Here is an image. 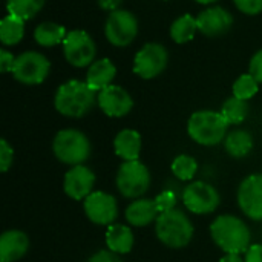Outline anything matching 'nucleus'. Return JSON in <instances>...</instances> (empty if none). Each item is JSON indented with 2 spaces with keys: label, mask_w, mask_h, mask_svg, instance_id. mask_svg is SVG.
Returning <instances> with one entry per match:
<instances>
[{
  "label": "nucleus",
  "mask_w": 262,
  "mask_h": 262,
  "mask_svg": "<svg viewBox=\"0 0 262 262\" xmlns=\"http://www.w3.org/2000/svg\"><path fill=\"white\" fill-rule=\"evenodd\" d=\"M63 55L66 61L75 68H86L95 61L97 46L94 38L81 29L68 32L63 41Z\"/></svg>",
  "instance_id": "9"
},
{
  "label": "nucleus",
  "mask_w": 262,
  "mask_h": 262,
  "mask_svg": "<svg viewBox=\"0 0 262 262\" xmlns=\"http://www.w3.org/2000/svg\"><path fill=\"white\" fill-rule=\"evenodd\" d=\"M183 203L189 212L196 215H207L218 209L221 196L212 184L204 181H193L184 189Z\"/></svg>",
  "instance_id": "10"
},
{
  "label": "nucleus",
  "mask_w": 262,
  "mask_h": 262,
  "mask_svg": "<svg viewBox=\"0 0 262 262\" xmlns=\"http://www.w3.org/2000/svg\"><path fill=\"white\" fill-rule=\"evenodd\" d=\"M155 204H157L160 213L173 210L175 206H177V195H175V192H172V190H164V192L158 193V195L155 196Z\"/></svg>",
  "instance_id": "30"
},
{
  "label": "nucleus",
  "mask_w": 262,
  "mask_h": 262,
  "mask_svg": "<svg viewBox=\"0 0 262 262\" xmlns=\"http://www.w3.org/2000/svg\"><path fill=\"white\" fill-rule=\"evenodd\" d=\"M14 63H15V57L12 55V52H9L6 49H2L0 51V71L3 74L12 72Z\"/></svg>",
  "instance_id": "35"
},
{
  "label": "nucleus",
  "mask_w": 262,
  "mask_h": 262,
  "mask_svg": "<svg viewBox=\"0 0 262 262\" xmlns=\"http://www.w3.org/2000/svg\"><path fill=\"white\" fill-rule=\"evenodd\" d=\"M97 92L86 81L69 80L63 83L54 97V106L58 114L69 118L84 117L97 103Z\"/></svg>",
  "instance_id": "1"
},
{
  "label": "nucleus",
  "mask_w": 262,
  "mask_h": 262,
  "mask_svg": "<svg viewBox=\"0 0 262 262\" xmlns=\"http://www.w3.org/2000/svg\"><path fill=\"white\" fill-rule=\"evenodd\" d=\"M124 216L130 226L144 227V226H149L150 223L157 221V218L160 216V212L155 204V200L140 198L127 206Z\"/></svg>",
  "instance_id": "18"
},
{
  "label": "nucleus",
  "mask_w": 262,
  "mask_h": 262,
  "mask_svg": "<svg viewBox=\"0 0 262 262\" xmlns=\"http://www.w3.org/2000/svg\"><path fill=\"white\" fill-rule=\"evenodd\" d=\"M66 35H68V31L64 29V26L54 23V21L40 23L34 31V40L37 41V45H40L43 48H52L57 45H63Z\"/></svg>",
  "instance_id": "22"
},
{
  "label": "nucleus",
  "mask_w": 262,
  "mask_h": 262,
  "mask_svg": "<svg viewBox=\"0 0 262 262\" xmlns=\"http://www.w3.org/2000/svg\"><path fill=\"white\" fill-rule=\"evenodd\" d=\"M249 114V104L244 100H239L236 97H230L224 101L221 107V115L227 121V124H241Z\"/></svg>",
  "instance_id": "26"
},
{
  "label": "nucleus",
  "mask_w": 262,
  "mask_h": 262,
  "mask_svg": "<svg viewBox=\"0 0 262 262\" xmlns=\"http://www.w3.org/2000/svg\"><path fill=\"white\" fill-rule=\"evenodd\" d=\"M232 89H233V97L244 100V101H249L250 98H253L258 94L259 83L252 74H243L241 77L236 78Z\"/></svg>",
  "instance_id": "28"
},
{
  "label": "nucleus",
  "mask_w": 262,
  "mask_h": 262,
  "mask_svg": "<svg viewBox=\"0 0 262 262\" xmlns=\"http://www.w3.org/2000/svg\"><path fill=\"white\" fill-rule=\"evenodd\" d=\"M198 29V21L193 15L190 14H184L181 17H178L172 26H170V37L175 43L183 45L190 41L195 37V32Z\"/></svg>",
  "instance_id": "25"
},
{
  "label": "nucleus",
  "mask_w": 262,
  "mask_h": 262,
  "mask_svg": "<svg viewBox=\"0 0 262 262\" xmlns=\"http://www.w3.org/2000/svg\"><path fill=\"white\" fill-rule=\"evenodd\" d=\"M88 262H123L121 261V258L117 255V253H114V252H111V250H98L97 253H94Z\"/></svg>",
  "instance_id": "34"
},
{
  "label": "nucleus",
  "mask_w": 262,
  "mask_h": 262,
  "mask_svg": "<svg viewBox=\"0 0 262 262\" xmlns=\"http://www.w3.org/2000/svg\"><path fill=\"white\" fill-rule=\"evenodd\" d=\"M114 149L123 161H137L141 152V135L134 129H123L114 140Z\"/></svg>",
  "instance_id": "20"
},
{
  "label": "nucleus",
  "mask_w": 262,
  "mask_h": 262,
  "mask_svg": "<svg viewBox=\"0 0 262 262\" xmlns=\"http://www.w3.org/2000/svg\"><path fill=\"white\" fill-rule=\"evenodd\" d=\"M224 147L230 157L244 158L253 149V137L250 135V132L243 130V129L233 130V132L227 134V137L224 140Z\"/></svg>",
  "instance_id": "23"
},
{
  "label": "nucleus",
  "mask_w": 262,
  "mask_h": 262,
  "mask_svg": "<svg viewBox=\"0 0 262 262\" xmlns=\"http://www.w3.org/2000/svg\"><path fill=\"white\" fill-rule=\"evenodd\" d=\"M235 6L247 15H256L262 12V0H233Z\"/></svg>",
  "instance_id": "32"
},
{
  "label": "nucleus",
  "mask_w": 262,
  "mask_h": 262,
  "mask_svg": "<svg viewBox=\"0 0 262 262\" xmlns=\"http://www.w3.org/2000/svg\"><path fill=\"white\" fill-rule=\"evenodd\" d=\"M195 2H198V3H201V5H210V3H215V2H218V0H195Z\"/></svg>",
  "instance_id": "39"
},
{
  "label": "nucleus",
  "mask_w": 262,
  "mask_h": 262,
  "mask_svg": "<svg viewBox=\"0 0 262 262\" xmlns=\"http://www.w3.org/2000/svg\"><path fill=\"white\" fill-rule=\"evenodd\" d=\"M220 262H246L243 258H241V255H236V253H226Z\"/></svg>",
  "instance_id": "38"
},
{
  "label": "nucleus",
  "mask_w": 262,
  "mask_h": 262,
  "mask_svg": "<svg viewBox=\"0 0 262 262\" xmlns=\"http://www.w3.org/2000/svg\"><path fill=\"white\" fill-rule=\"evenodd\" d=\"M150 187V172L140 161H124L117 172V189L124 198L137 200Z\"/></svg>",
  "instance_id": "6"
},
{
  "label": "nucleus",
  "mask_w": 262,
  "mask_h": 262,
  "mask_svg": "<svg viewBox=\"0 0 262 262\" xmlns=\"http://www.w3.org/2000/svg\"><path fill=\"white\" fill-rule=\"evenodd\" d=\"M134 233L130 227L123 224H112L106 230V246L107 250L117 255H127L134 249Z\"/></svg>",
  "instance_id": "21"
},
{
  "label": "nucleus",
  "mask_w": 262,
  "mask_h": 262,
  "mask_svg": "<svg viewBox=\"0 0 262 262\" xmlns=\"http://www.w3.org/2000/svg\"><path fill=\"white\" fill-rule=\"evenodd\" d=\"M213 243L226 253H246L250 249L252 233L246 223L233 215H221L210 224Z\"/></svg>",
  "instance_id": "2"
},
{
  "label": "nucleus",
  "mask_w": 262,
  "mask_h": 262,
  "mask_svg": "<svg viewBox=\"0 0 262 262\" xmlns=\"http://www.w3.org/2000/svg\"><path fill=\"white\" fill-rule=\"evenodd\" d=\"M115 75H117L115 64L109 58H98L89 66L86 72V83L95 92H100L112 84Z\"/></svg>",
  "instance_id": "19"
},
{
  "label": "nucleus",
  "mask_w": 262,
  "mask_h": 262,
  "mask_svg": "<svg viewBox=\"0 0 262 262\" xmlns=\"http://www.w3.org/2000/svg\"><path fill=\"white\" fill-rule=\"evenodd\" d=\"M45 3L46 0H6V8L9 14L17 15L26 21L34 18L41 11Z\"/></svg>",
  "instance_id": "27"
},
{
  "label": "nucleus",
  "mask_w": 262,
  "mask_h": 262,
  "mask_svg": "<svg viewBox=\"0 0 262 262\" xmlns=\"http://www.w3.org/2000/svg\"><path fill=\"white\" fill-rule=\"evenodd\" d=\"M52 150L57 160L71 167L83 164L91 155L89 138L77 129H63L57 132Z\"/></svg>",
  "instance_id": "5"
},
{
  "label": "nucleus",
  "mask_w": 262,
  "mask_h": 262,
  "mask_svg": "<svg viewBox=\"0 0 262 262\" xmlns=\"http://www.w3.org/2000/svg\"><path fill=\"white\" fill-rule=\"evenodd\" d=\"M198 21V31L203 32L207 37H220L224 35L233 25V17L232 14L221 8V6H213L201 11L196 17Z\"/></svg>",
  "instance_id": "16"
},
{
  "label": "nucleus",
  "mask_w": 262,
  "mask_h": 262,
  "mask_svg": "<svg viewBox=\"0 0 262 262\" xmlns=\"http://www.w3.org/2000/svg\"><path fill=\"white\" fill-rule=\"evenodd\" d=\"M227 121L221 112L198 111L187 123L189 137L201 146H216L227 137Z\"/></svg>",
  "instance_id": "4"
},
{
  "label": "nucleus",
  "mask_w": 262,
  "mask_h": 262,
  "mask_svg": "<svg viewBox=\"0 0 262 262\" xmlns=\"http://www.w3.org/2000/svg\"><path fill=\"white\" fill-rule=\"evenodd\" d=\"M167 61L169 54L163 45L147 43L135 54L134 72L144 80H150L164 72V69L167 68Z\"/></svg>",
  "instance_id": "11"
},
{
  "label": "nucleus",
  "mask_w": 262,
  "mask_h": 262,
  "mask_svg": "<svg viewBox=\"0 0 262 262\" xmlns=\"http://www.w3.org/2000/svg\"><path fill=\"white\" fill-rule=\"evenodd\" d=\"M83 209L91 223L97 226H112L118 216L117 200L106 192H92L83 201Z\"/></svg>",
  "instance_id": "12"
},
{
  "label": "nucleus",
  "mask_w": 262,
  "mask_h": 262,
  "mask_svg": "<svg viewBox=\"0 0 262 262\" xmlns=\"http://www.w3.org/2000/svg\"><path fill=\"white\" fill-rule=\"evenodd\" d=\"M94 184H95L94 172L83 164L71 167L63 180L64 193L75 201H81L86 196H89L92 193Z\"/></svg>",
  "instance_id": "15"
},
{
  "label": "nucleus",
  "mask_w": 262,
  "mask_h": 262,
  "mask_svg": "<svg viewBox=\"0 0 262 262\" xmlns=\"http://www.w3.org/2000/svg\"><path fill=\"white\" fill-rule=\"evenodd\" d=\"M49 71L51 63L43 54L37 51H26L15 57L12 75L21 84L35 86L41 84L48 78Z\"/></svg>",
  "instance_id": "7"
},
{
  "label": "nucleus",
  "mask_w": 262,
  "mask_h": 262,
  "mask_svg": "<svg viewBox=\"0 0 262 262\" xmlns=\"http://www.w3.org/2000/svg\"><path fill=\"white\" fill-rule=\"evenodd\" d=\"M14 161V149L12 146L3 138L0 140V170L8 172Z\"/></svg>",
  "instance_id": "31"
},
{
  "label": "nucleus",
  "mask_w": 262,
  "mask_h": 262,
  "mask_svg": "<svg viewBox=\"0 0 262 262\" xmlns=\"http://www.w3.org/2000/svg\"><path fill=\"white\" fill-rule=\"evenodd\" d=\"M246 262H262V244H253L246 252Z\"/></svg>",
  "instance_id": "36"
},
{
  "label": "nucleus",
  "mask_w": 262,
  "mask_h": 262,
  "mask_svg": "<svg viewBox=\"0 0 262 262\" xmlns=\"http://www.w3.org/2000/svg\"><path fill=\"white\" fill-rule=\"evenodd\" d=\"M98 6L104 11H109V12H114L117 9H120L123 0H97Z\"/></svg>",
  "instance_id": "37"
},
{
  "label": "nucleus",
  "mask_w": 262,
  "mask_h": 262,
  "mask_svg": "<svg viewBox=\"0 0 262 262\" xmlns=\"http://www.w3.org/2000/svg\"><path fill=\"white\" fill-rule=\"evenodd\" d=\"M249 74H252L258 83L262 84V49H259L250 60V64H249Z\"/></svg>",
  "instance_id": "33"
},
{
  "label": "nucleus",
  "mask_w": 262,
  "mask_h": 262,
  "mask_svg": "<svg viewBox=\"0 0 262 262\" xmlns=\"http://www.w3.org/2000/svg\"><path fill=\"white\" fill-rule=\"evenodd\" d=\"M2 262H3V261H2Z\"/></svg>",
  "instance_id": "40"
},
{
  "label": "nucleus",
  "mask_w": 262,
  "mask_h": 262,
  "mask_svg": "<svg viewBox=\"0 0 262 262\" xmlns=\"http://www.w3.org/2000/svg\"><path fill=\"white\" fill-rule=\"evenodd\" d=\"M238 204L246 216L262 221V173H253L239 184Z\"/></svg>",
  "instance_id": "13"
},
{
  "label": "nucleus",
  "mask_w": 262,
  "mask_h": 262,
  "mask_svg": "<svg viewBox=\"0 0 262 262\" xmlns=\"http://www.w3.org/2000/svg\"><path fill=\"white\" fill-rule=\"evenodd\" d=\"M29 249L26 233L20 230H6L0 236V259L3 262H15L21 259Z\"/></svg>",
  "instance_id": "17"
},
{
  "label": "nucleus",
  "mask_w": 262,
  "mask_h": 262,
  "mask_svg": "<svg viewBox=\"0 0 262 262\" xmlns=\"http://www.w3.org/2000/svg\"><path fill=\"white\" fill-rule=\"evenodd\" d=\"M198 170V163L190 155H178L172 163V173L181 181H190Z\"/></svg>",
  "instance_id": "29"
},
{
  "label": "nucleus",
  "mask_w": 262,
  "mask_h": 262,
  "mask_svg": "<svg viewBox=\"0 0 262 262\" xmlns=\"http://www.w3.org/2000/svg\"><path fill=\"white\" fill-rule=\"evenodd\" d=\"M157 238L170 249H183L193 238V226L186 213L178 209L160 213L155 221Z\"/></svg>",
  "instance_id": "3"
},
{
  "label": "nucleus",
  "mask_w": 262,
  "mask_h": 262,
  "mask_svg": "<svg viewBox=\"0 0 262 262\" xmlns=\"http://www.w3.org/2000/svg\"><path fill=\"white\" fill-rule=\"evenodd\" d=\"M97 103L107 117H114V118L127 115L134 107V100L130 94L117 84H111L106 89L100 91Z\"/></svg>",
  "instance_id": "14"
},
{
  "label": "nucleus",
  "mask_w": 262,
  "mask_h": 262,
  "mask_svg": "<svg viewBox=\"0 0 262 262\" xmlns=\"http://www.w3.org/2000/svg\"><path fill=\"white\" fill-rule=\"evenodd\" d=\"M137 34L138 20L130 11L120 8L114 12H109L104 25V35L112 46L126 48L135 40Z\"/></svg>",
  "instance_id": "8"
},
{
  "label": "nucleus",
  "mask_w": 262,
  "mask_h": 262,
  "mask_svg": "<svg viewBox=\"0 0 262 262\" xmlns=\"http://www.w3.org/2000/svg\"><path fill=\"white\" fill-rule=\"evenodd\" d=\"M25 35V20L8 14L0 23V41L5 46H14L21 41Z\"/></svg>",
  "instance_id": "24"
}]
</instances>
